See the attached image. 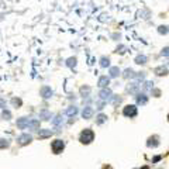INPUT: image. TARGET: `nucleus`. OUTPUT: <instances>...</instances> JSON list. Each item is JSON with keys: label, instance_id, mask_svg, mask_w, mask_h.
Listing matches in <instances>:
<instances>
[{"label": "nucleus", "instance_id": "1", "mask_svg": "<svg viewBox=\"0 0 169 169\" xmlns=\"http://www.w3.org/2000/svg\"><path fill=\"white\" fill-rule=\"evenodd\" d=\"M80 143L82 144H90L95 140V132L92 131L90 128H84L83 131L80 132Z\"/></svg>", "mask_w": 169, "mask_h": 169}, {"label": "nucleus", "instance_id": "2", "mask_svg": "<svg viewBox=\"0 0 169 169\" xmlns=\"http://www.w3.org/2000/svg\"><path fill=\"white\" fill-rule=\"evenodd\" d=\"M123 114L126 117H135L138 114V110H137V107L134 104H128V106H126L124 109H123Z\"/></svg>", "mask_w": 169, "mask_h": 169}, {"label": "nucleus", "instance_id": "3", "mask_svg": "<svg viewBox=\"0 0 169 169\" xmlns=\"http://www.w3.org/2000/svg\"><path fill=\"white\" fill-rule=\"evenodd\" d=\"M52 148V152L54 154H61L63 151V148H65V143H63L62 140H55L51 145Z\"/></svg>", "mask_w": 169, "mask_h": 169}, {"label": "nucleus", "instance_id": "4", "mask_svg": "<svg viewBox=\"0 0 169 169\" xmlns=\"http://www.w3.org/2000/svg\"><path fill=\"white\" fill-rule=\"evenodd\" d=\"M32 141V137L30 134H21L17 137V143L20 144V145H28V144Z\"/></svg>", "mask_w": 169, "mask_h": 169}, {"label": "nucleus", "instance_id": "5", "mask_svg": "<svg viewBox=\"0 0 169 169\" xmlns=\"http://www.w3.org/2000/svg\"><path fill=\"white\" fill-rule=\"evenodd\" d=\"M40 93L44 99H49L51 96H52V89L49 87V86H42L41 90H40Z\"/></svg>", "mask_w": 169, "mask_h": 169}, {"label": "nucleus", "instance_id": "6", "mask_svg": "<svg viewBox=\"0 0 169 169\" xmlns=\"http://www.w3.org/2000/svg\"><path fill=\"white\" fill-rule=\"evenodd\" d=\"M99 96H100L101 100H109V99H111V90L109 87H104V89L100 90Z\"/></svg>", "mask_w": 169, "mask_h": 169}, {"label": "nucleus", "instance_id": "7", "mask_svg": "<svg viewBox=\"0 0 169 169\" xmlns=\"http://www.w3.org/2000/svg\"><path fill=\"white\" fill-rule=\"evenodd\" d=\"M92 116H93V109L90 106H86L83 109V111H82V117L84 120H89V118H92Z\"/></svg>", "mask_w": 169, "mask_h": 169}, {"label": "nucleus", "instance_id": "8", "mask_svg": "<svg viewBox=\"0 0 169 169\" xmlns=\"http://www.w3.org/2000/svg\"><path fill=\"white\" fill-rule=\"evenodd\" d=\"M109 83H110V78H109V76H100V78H99V82H97L99 87H101V89L107 87Z\"/></svg>", "mask_w": 169, "mask_h": 169}, {"label": "nucleus", "instance_id": "9", "mask_svg": "<svg viewBox=\"0 0 169 169\" xmlns=\"http://www.w3.org/2000/svg\"><path fill=\"white\" fill-rule=\"evenodd\" d=\"M154 72H155V73L158 75V76H166V75H168V68H166V66H164V65H161V66H158V68H155L154 69Z\"/></svg>", "mask_w": 169, "mask_h": 169}, {"label": "nucleus", "instance_id": "10", "mask_svg": "<svg viewBox=\"0 0 169 169\" xmlns=\"http://www.w3.org/2000/svg\"><path fill=\"white\" fill-rule=\"evenodd\" d=\"M159 138L157 137V135H154V137H149L148 138V143H147V145L149 148H157L159 145V141H158Z\"/></svg>", "mask_w": 169, "mask_h": 169}, {"label": "nucleus", "instance_id": "11", "mask_svg": "<svg viewBox=\"0 0 169 169\" xmlns=\"http://www.w3.org/2000/svg\"><path fill=\"white\" fill-rule=\"evenodd\" d=\"M28 123H30V120H28L27 117H21V118H18V120H17V127L23 130V128L28 127Z\"/></svg>", "mask_w": 169, "mask_h": 169}, {"label": "nucleus", "instance_id": "12", "mask_svg": "<svg viewBox=\"0 0 169 169\" xmlns=\"http://www.w3.org/2000/svg\"><path fill=\"white\" fill-rule=\"evenodd\" d=\"M51 135H52V131H51V130H40V131H38V138H41V140L49 138Z\"/></svg>", "mask_w": 169, "mask_h": 169}, {"label": "nucleus", "instance_id": "13", "mask_svg": "<svg viewBox=\"0 0 169 169\" xmlns=\"http://www.w3.org/2000/svg\"><path fill=\"white\" fill-rule=\"evenodd\" d=\"M134 61H135V63H138V65H145V63L148 62V57L147 55H137Z\"/></svg>", "mask_w": 169, "mask_h": 169}, {"label": "nucleus", "instance_id": "14", "mask_svg": "<svg viewBox=\"0 0 169 169\" xmlns=\"http://www.w3.org/2000/svg\"><path fill=\"white\" fill-rule=\"evenodd\" d=\"M137 103L138 104H147L148 103V97H147V95H144V93H138L137 95Z\"/></svg>", "mask_w": 169, "mask_h": 169}, {"label": "nucleus", "instance_id": "15", "mask_svg": "<svg viewBox=\"0 0 169 169\" xmlns=\"http://www.w3.org/2000/svg\"><path fill=\"white\" fill-rule=\"evenodd\" d=\"M135 75H137V73H135V72H134L131 68H128V69H126V71H124L123 76H124L126 79H132V78H135Z\"/></svg>", "mask_w": 169, "mask_h": 169}, {"label": "nucleus", "instance_id": "16", "mask_svg": "<svg viewBox=\"0 0 169 169\" xmlns=\"http://www.w3.org/2000/svg\"><path fill=\"white\" fill-rule=\"evenodd\" d=\"M109 73H110V78H117L120 75V69H118V66H110Z\"/></svg>", "mask_w": 169, "mask_h": 169}, {"label": "nucleus", "instance_id": "17", "mask_svg": "<svg viewBox=\"0 0 169 169\" xmlns=\"http://www.w3.org/2000/svg\"><path fill=\"white\" fill-rule=\"evenodd\" d=\"M100 66L101 68H110V58L101 57L100 58Z\"/></svg>", "mask_w": 169, "mask_h": 169}, {"label": "nucleus", "instance_id": "18", "mask_svg": "<svg viewBox=\"0 0 169 169\" xmlns=\"http://www.w3.org/2000/svg\"><path fill=\"white\" fill-rule=\"evenodd\" d=\"M28 127H30V130H40V121L38 120H30Z\"/></svg>", "mask_w": 169, "mask_h": 169}, {"label": "nucleus", "instance_id": "19", "mask_svg": "<svg viewBox=\"0 0 169 169\" xmlns=\"http://www.w3.org/2000/svg\"><path fill=\"white\" fill-rule=\"evenodd\" d=\"M138 89H140V84L138 83H131L128 87H127V90H128L130 93H137Z\"/></svg>", "mask_w": 169, "mask_h": 169}, {"label": "nucleus", "instance_id": "20", "mask_svg": "<svg viewBox=\"0 0 169 169\" xmlns=\"http://www.w3.org/2000/svg\"><path fill=\"white\" fill-rule=\"evenodd\" d=\"M158 32L161 34V35H166V34H169V26H159Z\"/></svg>", "mask_w": 169, "mask_h": 169}, {"label": "nucleus", "instance_id": "21", "mask_svg": "<svg viewBox=\"0 0 169 169\" xmlns=\"http://www.w3.org/2000/svg\"><path fill=\"white\" fill-rule=\"evenodd\" d=\"M40 117L44 118V120H49V118H51V114H49V111L48 110H42L41 113H40Z\"/></svg>", "mask_w": 169, "mask_h": 169}, {"label": "nucleus", "instance_id": "22", "mask_svg": "<svg viewBox=\"0 0 169 169\" xmlns=\"http://www.w3.org/2000/svg\"><path fill=\"white\" fill-rule=\"evenodd\" d=\"M9 140H6V138H0V149H3V148H7L9 147Z\"/></svg>", "mask_w": 169, "mask_h": 169}, {"label": "nucleus", "instance_id": "23", "mask_svg": "<svg viewBox=\"0 0 169 169\" xmlns=\"http://www.w3.org/2000/svg\"><path fill=\"white\" fill-rule=\"evenodd\" d=\"M76 113H78V109H76V107H69L68 110H66V114H68L69 117L75 116V114H76Z\"/></svg>", "mask_w": 169, "mask_h": 169}, {"label": "nucleus", "instance_id": "24", "mask_svg": "<svg viewBox=\"0 0 169 169\" xmlns=\"http://www.w3.org/2000/svg\"><path fill=\"white\" fill-rule=\"evenodd\" d=\"M66 65H68L69 68H75L76 66V58H69L66 61Z\"/></svg>", "mask_w": 169, "mask_h": 169}, {"label": "nucleus", "instance_id": "25", "mask_svg": "<svg viewBox=\"0 0 169 169\" xmlns=\"http://www.w3.org/2000/svg\"><path fill=\"white\" fill-rule=\"evenodd\" d=\"M106 120H107V116H104V114H99V116H97V120H96V123H97V124H103Z\"/></svg>", "mask_w": 169, "mask_h": 169}, {"label": "nucleus", "instance_id": "26", "mask_svg": "<svg viewBox=\"0 0 169 169\" xmlns=\"http://www.w3.org/2000/svg\"><path fill=\"white\" fill-rule=\"evenodd\" d=\"M1 117H3L4 120H10V118H11V113L9 110H3V113H1Z\"/></svg>", "mask_w": 169, "mask_h": 169}, {"label": "nucleus", "instance_id": "27", "mask_svg": "<svg viewBox=\"0 0 169 169\" xmlns=\"http://www.w3.org/2000/svg\"><path fill=\"white\" fill-rule=\"evenodd\" d=\"M89 92H90L89 86H83V87H80V93H82L83 96H87L89 95Z\"/></svg>", "mask_w": 169, "mask_h": 169}, {"label": "nucleus", "instance_id": "28", "mask_svg": "<svg viewBox=\"0 0 169 169\" xmlns=\"http://www.w3.org/2000/svg\"><path fill=\"white\" fill-rule=\"evenodd\" d=\"M161 55H162V57H169V47H164V48H162Z\"/></svg>", "mask_w": 169, "mask_h": 169}, {"label": "nucleus", "instance_id": "29", "mask_svg": "<svg viewBox=\"0 0 169 169\" xmlns=\"http://www.w3.org/2000/svg\"><path fill=\"white\" fill-rule=\"evenodd\" d=\"M61 121H62L61 116H57V117H55V118L52 120V124H54V126H59V124H61Z\"/></svg>", "mask_w": 169, "mask_h": 169}, {"label": "nucleus", "instance_id": "30", "mask_svg": "<svg viewBox=\"0 0 169 169\" xmlns=\"http://www.w3.org/2000/svg\"><path fill=\"white\" fill-rule=\"evenodd\" d=\"M126 49H127V48L124 47V45H120V47H117V51H116V52H117V54H124V52H126Z\"/></svg>", "mask_w": 169, "mask_h": 169}, {"label": "nucleus", "instance_id": "31", "mask_svg": "<svg viewBox=\"0 0 169 169\" xmlns=\"http://www.w3.org/2000/svg\"><path fill=\"white\" fill-rule=\"evenodd\" d=\"M11 103H13V106H17V107H18V106H21V100H20V99H13V100H11Z\"/></svg>", "mask_w": 169, "mask_h": 169}, {"label": "nucleus", "instance_id": "32", "mask_svg": "<svg viewBox=\"0 0 169 169\" xmlns=\"http://www.w3.org/2000/svg\"><path fill=\"white\" fill-rule=\"evenodd\" d=\"M152 82H147V83H145V89H151V87H152Z\"/></svg>", "mask_w": 169, "mask_h": 169}, {"label": "nucleus", "instance_id": "33", "mask_svg": "<svg viewBox=\"0 0 169 169\" xmlns=\"http://www.w3.org/2000/svg\"><path fill=\"white\" fill-rule=\"evenodd\" d=\"M0 107H6V101L3 99H0Z\"/></svg>", "mask_w": 169, "mask_h": 169}, {"label": "nucleus", "instance_id": "34", "mask_svg": "<svg viewBox=\"0 0 169 169\" xmlns=\"http://www.w3.org/2000/svg\"><path fill=\"white\" fill-rule=\"evenodd\" d=\"M159 159H161V157H155V158H154V162H158Z\"/></svg>", "mask_w": 169, "mask_h": 169}, {"label": "nucleus", "instance_id": "35", "mask_svg": "<svg viewBox=\"0 0 169 169\" xmlns=\"http://www.w3.org/2000/svg\"><path fill=\"white\" fill-rule=\"evenodd\" d=\"M143 169H148V166H144V168Z\"/></svg>", "mask_w": 169, "mask_h": 169}, {"label": "nucleus", "instance_id": "36", "mask_svg": "<svg viewBox=\"0 0 169 169\" xmlns=\"http://www.w3.org/2000/svg\"><path fill=\"white\" fill-rule=\"evenodd\" d=\"M168 120H169V114H168Z\"/></svg>", "mask_w": 169, "mask_h": 169}]
</instances>
